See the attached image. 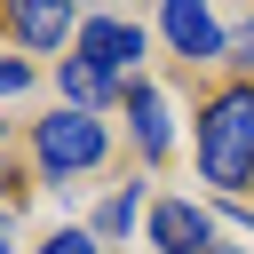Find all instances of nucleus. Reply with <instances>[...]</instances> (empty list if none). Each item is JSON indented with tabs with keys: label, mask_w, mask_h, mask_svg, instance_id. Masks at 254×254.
Masks as SVG:
<instances>
[{
	"label": "nucleus",
	"mask_w": 254,
	"mask_h": 254,
	"mask_svg": "<svg viewBox=\"0 0 254 254\" xmlns=\"http://www.w3.org/2000/svg\"><path fill=\"white\" fill-rule=\"evenodd\" d=\"M198 175H206L222 198H238V190L254 183V79L222 87V95L198 111Z\"/></svg>",
	"instance_id": "nucleus-1"
},
{
	"label": "nucleus",
	"mask_w": 254,
	"mask_h": 254,
	"mask_svg": "<svg viewBox=\"0 0 254 254\" xmlns=\"http://www.w3.org/2000/svg\"><path fill=\"white\" fill-rule=\"evenodd\" d=\"M103 159H111L103 111L56 103L48 119H32V167H40V183H71V175H87V167H103Z\"/></svg>",
	"instance_id": "nucleus-2"
},
{
	"label": "nucleus",
	"mask_w": 254,
	"mask_h": 254,
	"mask_svg": "<svg viewBox=\"0 0 254 254\" xmlns=\"http://www.w3.org/2000/svg\"><path fill=\"white\" fill-rule=\"evenodd\" d=\"M71 56H79V64H95L111 87H127V79H135V64H143V24H127V16H79Z\"/></svg>",
	"instance_id": "nucleus-3"
},
{
	"label": "nucleus",
	"mask_w": 254,
	"mask_h": 254,
	"mask_svg": "<svg viewBox=\"0 0 254 254\" xmlns=\"http://www.w3.org/2000/svg\"><path fill=\"white\" fill-rule=\"evenodd\" d=\"M0 32L24 56H64V40H79V8L71 0H0Z\"/></svg>",
	"instance_id": "nucleus-4"
},
{
	"label": "nucleus",
	"mask_w": 254,
	"mask_h": 254,
	"mask_svg": "<svg viewBox=\"0 0 254 254\" xmlns=\"http://www.w3.org/2000/svg\"><path fill=\"white\" fill-rule=\"evenodd\" d=\"M159 32L183 64H222V48H230V32L214 24L206 0H159Z\"/></svg>",
	"instance_id": "nucleus-5"
},
{
	"label": "nucleus",
	"mask_w": 254,
	"mask_h": 254,
	"mask_svg": "<svg viewBox=\"0 0 254 254\" xmlns=\"http://www.w3.org/2000/svg\"><path fill=\"white\" fill-rule=\"evenodd\" d=\"M143 238H151L159 254H214V214L190 206V198H151Z\"/></svg>",
	"instance_id": "nucleus-6"
},
{
	"label": "nucleus",
	"mask_w": 254,
	"mask_h": 254,
	"mask_svg": "<svg viewBox=\"0 0 254 254\" xmlns=\"http://www.w3.org/2000/svg\"><path fill=\"white\" fill-rule=\"evenodd\" d=\"M119 103H127V127H135V151H143V159H167V143H175V119H167V95H159L151 79H127V87H119Z\"/></svg>",
	"instance_id": "nucleus-7"
},
{
	"label": "nucleus",
	"mask_w": 254,
	"mask_h": 254,
	"mask_svg": "<svg viewBox=\"0 0 254 254\" xmlns=\"http://www.w3.org/2000/svg\"><path fill=\"white\" fill-rule=\"evenodd\" d=\"M56 95H64L71 111H103V103H111L119 87H111V79H103L95 64H79V56H56Z\"/></svg>",
	"instance_id": "nucleus-8"
},
{
	"label": "nucleus",
	"mask_w": 254,
	"mask_h": 254,
	"mask_svg": "<svg viewBox=\"0 0 254 254\" xmlns=\"http://www.w3.org/2000/svg\"><path fill=\"white\" fill-rule=\"evenodd\" d=\"M135 214H143V183H127V190H111V198L95 206V222H87V230H95V246H119V238L135 230Z\"/></svg>",
	"instance_id": "nucleus-9"
},
{
	"label": "nucleus",
	"mask_w": 254,
	"mask_h": 254,
	"mask_svg": "<svg viewBox=\"0 0 254 254\" xmlns=\"http://www.w3.org/2000/svg\"><path fill=\"white\" fill-rule=\"evenodd\" d=\"M40 254H103V246H95V230H48Z\"/></svg>",
	"instance_id": "nucleus-10"
},
{
	"label": "nucleus",
	"mask_w": 254,
	"mask_h": 254,
	"mask_svg": "<svg viewBox=\"0 0 254 254\" xmlns=\"http://www.w3.org/2000/svg\"><path fill=\"white\" fill-rule=\"evenodd\" d=\"M24 87H32V64H24V56H0V103L24 95Z\"/></svg>",
	"instance_id": "nucleus-11"
},
{
	"label": "nucleus",
	"mask_w": 254,
	"mask_h": 254,
	"mask_svg": "<svg viewBox=\"0 0 254 254\" xmlns=\"http://www.w3.org/2000/svg\"><path fill=\"white\" fill-rule=\"evenodd\" d=\"M222 64H238V71H254V16L230 32V48H222Z\"/></svg>",
	"instance_id": "nucleus-12"
},
{
	"label": "nucleus",
	"mask_w": 254,
	"mask_h": 254,
	"mask_svg": "<svg viewBox=\"0 0 254 254\" xmlns=\"http://www.w3.org/2000/svg\"><path fill=\"white\" fill-rule=\"evenodd\" d=\"M0 254H16V238H8V198H0Z\"/></svg>",
	"instance_id": "nucleus-13"
},
{
	"label": "nucleus",
	"mask_w": 254,
	"mask_h": 254,
	"mask_svg": "<svg viewBox=\"0 0 254 254\" xmlns=\"http://www.w3.org/2000/svg\"><path fill=\"white\" fill-rule=\"evenodd\" d=\"M214 254H238V246H214Z\"/></svg>",
	"instance_id": "nucleus-14"
},
{
	"label": "nucleus",
	"mask_w": 254,
	"mask_h": 254,
	"mask_svg": "<svg viewBox=\"0 0 254 254\" xmlns=\"http://www.w3.org/2000/svg\"><path fill=\"white\" fill-rule=\"evenodd\" d=\"M0 143H8V119H0Z\"/></svg>",
	"instance_id": "nucleus-15"
}]
</instances>
